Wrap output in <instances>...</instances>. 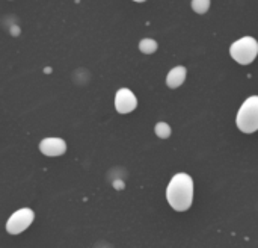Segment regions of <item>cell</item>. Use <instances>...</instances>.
I'll list each match as a JSON object with an SVG mask.
<instances>
[{"label":"cell","instance_id":"5b68a950","mask_svg":"<svg viewBox=\"0 0 258 248\" xmlns=\"http://www.w3.org/2000/svg\"><path fill=\"white\" fill-rule=\"evenodd\" d=\"M136 106H138V98L128 88L118 89L115 95V108L119 114H130L136 109Z\"/></svg>","mask_w":258,"mask_h":248},{"label":"cell","instance_id":"8992f818","mask_svg":"<svg viewBox=\"0 0 258 248\" xmlns=\"http://www.w3.org/2000/svg\"><path fill=\"white\" fill-rule=\"evenodd\" d=\"M39 152L48 158L62 156L67 152V144L62 138H45L39 142Z\"/></svg>","mask_w":258,"mask_h":248},{"label":"cell","instance_id":"52a82bcc","mask_svg":"<svg viewBox=\"0 0 258 248\" xmlns=\"http://www.w3.org/2000/svg\"><path fill=\"white\" fill-rule=\"evenodd\" d=\"M186 76H187V70L184 67H175L172 68L168 76H166V85L172 89L181 86L186 80Z\"/></svg>","mask_w":258,"mask_h":248},{"label":"cell","instance_id":"6da1fadb","mask_svg":"<svg viewBox=\"0 0 258 248\" xmlns=\"http://www.w3.org/2000/svg\"><path fill=\"white\" fill-rule=\"evenodd\" d=\"M166 200L174 211H177V212L187 211L194 202V180H192V177L186 173L175 174L166 188Z\"/></svg>","mask_w":258,"mask_h":248},{"label":"cell","instance_id":"8fae6325","mask_svg":"<svg viewBox=\"0 0 258 248\" xmlns=\"http://www.w3.org/2000/svg\"><path fill=\"white\" fill-rule=\"evenodd\" d=\"M113 186H115L116 189H124V183H122V182H119V180H116V182L113 183Z\"/></svg>","mask_w":258,"mask_h":248},{"label":"cell","instance_id":"7c38bea8","mask_svg":"<svg viewBox=\"0 0 258 248\" xmlns=\"http://www.w3.org/2000/svg\"><path fill=\"white\" fill-rule=\"evenodd\" d=\"M133 2H138V3H144V2H147V0H133Z\"/></svg>","mask_w":258,"mask_h":248},{"label":"cell","instance_id":"3957f363","mask_svg":"<svg viewBox=\"0 0 258 248\" xmlns=\"http://www.w3.org/2000/svg\"><path fill=\"white\" fill-rule=\"evenodd\" d=\"M230 55L236 62H239L242 65H248V64L254 62V59L258 55L257 39L252 36H243V38L234 41L230 47Z\"/></svg>","mask_w":258,"mask_h":248},{"label":"cell","instance_id":"30bf717a","mask_svg":"<svg viewBox=\"0 0 258 248\" xmlns=\"http://www.w3.org/2000/svg\"><path fill=\"white\" fill-rule=\"evenodd\" d=\"M210 5H212L210 0H192V9L200 15L206 14L210 9Z\"/></svg>","mask_w":258,"mask_h":248},{"label":"cell","instance_id":"277c9868","mask_svg":"<svg viewBox=\"0 0 258 248\" xmlns=\"http://www.w3.org/2000/svg\"><path fill=\"white\" fill-rule=\"evenodd\" d=\"M33 218H35V214L29 208H23V209L14 212L6 223L8 233L9 235H18V233L24 232L33 223Z\"/></svg>","mask_w":258,"mask_h":248},{"label":"cell","instance_id":"7a4b0ae2","mask_svg":"<svg viewBox=\"0 0 258 248\" xmlns=\"http://www.w3.org/2000/svg\"><path fill=\"white\" fill-rule=\"evenodd\" d=\"M237 127L240 132L243 133H254L258 130V95H251L248 97L239 112H237V118H236Z\"/></svg>","mask_w":258,"mask_h":248},{"label":"cell","instance_id":"9c48e42d","mask_svg":"<svg viewBox=\"0 0 258 248\" xmlns=\"http://www.w3.org/2000/svg\"><path fill=\"white\" fill-rule=\"evenodd\" d=\"M154 132H156V135H157L159 138H162V139H168V138L171 136V133H172V130H171L169 124H168V123H165V121L157 123V124H156V127H154Z\"/></svg>","mask_w":258,"mask_h":248},{"label":"cell","instance_id":"ba28073f","mask_svg":"<svg viewBox=\"0 0 258 248\" xmlns=\"http://www.w3.org/2000/svg\"><path fill=\"white\" fill-rule=\"evenodd\" d=\"M157 47H159V44H157V41L153 39V38H144V39H141V42H139V50H141L142 53H145V55L154 53V52L157 50Z\"/></svg>","mask_w":258,"mask_h":248}]
</instances>
